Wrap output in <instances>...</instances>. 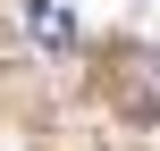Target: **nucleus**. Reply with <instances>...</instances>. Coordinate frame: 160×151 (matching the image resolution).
<instances>
[{
    "instance_id": "nucleus-1",
    "label": "nucleus",
    "mask_w": 160,
    "mask_h": 151,
    "mask_svg": "<svg viewBox=\"0 0 160 151\" xmlns=\"http://www.w3.org/2000/svg\"><path fill=\"white\" fill-rule=\"evenodd\" d=\"M118 101L160 126V50H127V59H118Z\"/></svg>"
},
{
    "instance_id": "nucleus-2",
    "label": "nucleus",
    "mask_w": 160,
    "mask_h": 151,
    "mask_svg": "<svg viewBox=\"0 0 160 151\" xmlns=\"http://www.w3.org/2000/svg\"><path fill=\"white\" fill-rule=\"evenodd\" d=\"M25 34L42 50H76V8L68 0H25Z\"/></svg>"
}]
</instances>
